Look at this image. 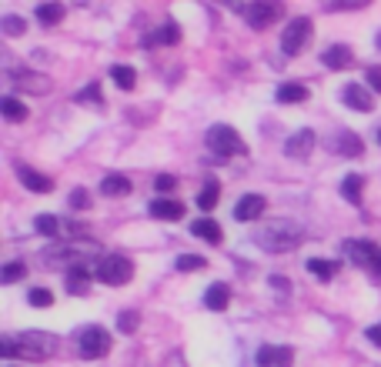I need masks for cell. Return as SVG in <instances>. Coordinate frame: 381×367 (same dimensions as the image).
Wrapping results in <instances>:
<instances>
[{"label":"cell","instance_id":"6da1fadb","mask_svg":"<svg viewBox=\"0 0 381 367\" xmlns=\"http://www.w3.org/2000/svg\"><path fill=\"white\" fill-rule=\"evenodd\" d=\"M251 241L267 254H287L305 241V227L294 224V220H287V217H271V220L254 227Z\"/></svg>","mask_w":381,"mask_h":367},{"label":"cell","instance_id":"7a4b0ae2","mask_svg":"<svg viewBox=\"0 0 381 367\" xmlns=\"http://www.w3.org/2000/svg\"><path fill=\"white\" fill-rule=\"evenodd\" d=\"M131 277H134V264L127 261V257H121V254H107V257H100L97 267H94V281L107 284V288H124Z\"/></svg>","mask_w":381,"mask_h":367},{"label":"cell","instance_id":"3957f363","mask_svg":"<svg viewBox=\"0 0 381 367\" xmlns=\"http://www.w3.org/2000/svg\"><path fill=\"white\" fill-rule=\"evenodd\" d=\"M208 147L214 154L221 157V160H228V157H238V154H248V144L241 140V134L228 127V124H214L208 131Z\"/></svg>","mask_w":381,"mask_h":367},{"label":"cell","instance_id":"277c9868","mask_svg":"<svg viewBox=\"0 0 381 367\" xmlns=\"http://www.w3.org/2000/svg\"><path fill=\"white\" fill-rule=\"evenodd\" d=\"M111 334L104 328H97V324H91V328L77 330V354L84 357V361H97V357H104L107 350H111Z\"/></svg>","mask_w":381,"mask_h":367},{"label":"cell","instance_id":"5b68a950","mask_svg":"<svg viewBox=\"0 0 381 367\" xmlns=\"http://www.w3.org/2000/svg\"><path fill=\"white\" fill-rule=\"evenodd\" d=\"M10 344H14V354H30V357L44 361V357H51L57 337H54V334H44V330H27V334L10 337Z\"/></svg>","mask_w":381,"mask_h":367},{"label":"cell","instance_id":"8992f818","mask_svg":"<svg viewBox=\"0 0 381 367\" xmlns=\"http://www.w3.org/2000/svg\"><path fill=\"white\" fill-rule=\"evenodd\" d=\"M308 37H311V20H308V17H294L285 27V34H281V50H285L287 57L301 54V50H305V44H308Z\"/></svg>","mask_w":381,"mask_h":367},{"label":"cell","instance_id":"52a82bcc","mask_svg":"<svg viewBox=\"0 0 381 367\" xmlns=\"http://www.w3.org/2000/svg\"><path fill=\"white\" fill-rule=\"evenodd\" d=\"M241 14L248 17V23L254 27V30H261V27H267L271 20L281 17V7H278V3H265V0H258V3H245Z\"/></svg>","mask_w":381,"mask_h":367},{"label":"cell","instance_id":"ba28073f","mask_svg":"<svg viewBox=\"0 0 381 367\" xmlns=\"http://www.w3.org/2000/svg\"><path fill=\"white\" fill-rule=\"evenodd\" d=\"M291 361H294V350L285 348V344H265L254 357L258 367H291Z\"/></svg>","mask_w":381,"mask_h":367},{"label":"cell","instance_id":"9c48e42d","mask_svg":"<svg viewBox=\"0 0 381 367\" xmlns=\"http://www.w3.org/2000/svg\"><path fill=\"white\" fill-rule=\"evenodd\" d=\"M7 77H10L14 87L30 91V94H47L51 91V80L44 77V74H34V70H7Z\"/></svg>","mask_w":381,"mask_h":367},{"label":"cell","instance_id":"30bf717a","mask_svg":"<svg viewBox=\"0 0 381 367\" xmlns=\"http://www.w3.org/2000/svg\"><path fill=\"white\" fill-rule=\"evenodd\" d=\"M344 257L348 261H355L358 267H371L375 264V257H378V247L371 244V241H344Z\"/></svg>","mask_w":381,"mask_h":367},{"label":"cell","instance_id":"8fae6325","mask_svg":"<svg viewBox=\"0 0 381 367\" xmlns=\"http://www.w3.org/2000/svg\"><path fill=\"white\" fill-rule=\"evenodd\" d=\"M267 211V200L261 194H245L238 204H234V220H258Z\"/></svg>","mask_w":381,"mask_h":367},{"label":"cell","instance_id":"7c38bea8","mask_svg":"<svg viewBox=\"0 0 381 367\" xmlns=\"http://www.w3.org/2000/svg\"><path fill=\"white\" fill-rule=\"evenodd\" d=\"M311 151H314V131H308V127L285 140V154L294 157V160H308Z\"/></svg>","mask_w":381,"mask_h":367},{"label":"cell","instance_id":"4fadbf2b","mask_svg":"<svg viewBox=\"0 0 381 367\" xmlns=\"http://www.w3.org/2000/svg\"><path fill=\"white\" fill-rule=\"evenodd\" d=\"M17 177H20V184H24V187H30L34 194L54 191V180H51V177H44V174H37V171H34V167H27V164H17Z\"/></svg>","mask_w":381,"mask_h":367},{"label":"cell","instance_id":"5bb4252c","mask_svg":"<svg viewBox=\"0 0 381 367\" xmlns=\"http://www.w3.org/2000/svg\"><path fill=\"white\" fill-rule=\"evenodd\" d=\"M342 100L351 107V111H358V114L371 111V97H368V91H364L362 84H348L342 91Z\"/></svg>","mask_w":381,"mask_h":367},{"label":"cell","instance_id":"9a60e30c","mask_svg":"<svg viewBox=\"0 0 381 367\" xmlns=\"http://www.w3.org/2000/svg\"><path fill=\"white\" fill-rule=\"evenodd\" d=\"M324 67H331V70H344V67H351V47H344V44H335V47H328L321 54Z\"/></svg>","mask_w":381,"mask_h":367},{"label":"cell","instance_id":"2e32d148","mask_svg":"<svg viewBox=\"0 0 381 367\" xmlns=\"http://www.w3.org/2000/svg\"><path fill=\"white\" fill-rule=\"evenodd\" d=\"M190 231L197 234V237H204V241H208V244H214V247L224 241V231H221V227H218L211 217H197V220L190 224Z\"/></svg>","mask_w":381,"mask_h":367},{"label":"cell","instance_id":"e0dca14e","mask_svg":"<svg viewBox=\"0 0 381 367\" xmlns=\"http://www.w3.org/2000/svg\"><path fill=\"white\" fill-rule=\"evenodd\" d=\"M148 211L157 220H181L184 217V204H177V200H154Z\"/></svg>","mask_w":381,"mask_h":367},{"label":"cell","instance_id":"ac0fdd59","mask_svg":"<svg viewBox=\"0 0 381 367\" xmlns=\"http://www.w3.org/2000/svg\"><path fill=\"white\" fill-rule=\"evenodd\" d=\"M335 151H338V154H344V157H362L364 144H362V137H358V134L342 131V134L335 137Z\"/></svg>","mask_w":381,"mask_h":367},{"label":"cell","instance_id":"d6986e66","mask_svg":"<svg viewBox=\"0 0 381 367\" xmlns=\"http://www.w3.org/2000/svg\"><path fill=\"white\" fill-rule=\"evenodd\" d=\"M100 194L104 197H127L131 194V180L124 174H107L100 180Z\"/></svg>","mask_w":381,"mask_h":367},{"label":"cell","instance_id":"ffe728a7","mask_svg":"<svg viewBox=\"0 0 381 367\" xmlns=\"http://www.w3.org/2000/svg\"><path fill=\"white\" fill-rule=\"evenodd\" d=\"M91 277H94V274L87 271V267H71V274H67V281H64V284H67V290H71V294H87V288H91Z\"/></svg>","mask_w":381,"mask_h":367},{"label":"cell","instance_id":"44dd1931","mask_svg":"<svg viewBox=\"0 0 381 367\" xmlns=\"http://www.w3.org/2000/svg\"><path fill=\"white\" fill-rule=\"evenodd\" d=\"M228 301H231L228 284H211L208 294H204V304H208L211 310H224L228 308Z\"/></svg>","mask_w":381,"mask_h":367},{"label":"cell","instance_id":"7402d4cb","mask_svg":"<svg viewBox=\"0 0 381 367\" xmlns=\"http://www.w3.org/2000/svg\"><path fill=\"white\" fill-rule=\"evenodd\" d=\"M111 77H114V84L121 87V91H134V84H137V70L127 67V64H114V67H111Z\"/></svg>","mask_w":381,"mask_h":367},{"label":"cell","instance_id":"603a6c76","mask_svg":"<svg viewBox=\"0 0 381 367\" xmlns=\"http://www.w3.org/2000/svg\"><path fill=\"white\" fill-rule=\"evenodd\" d=\"M278 100L281 104H301V100H308V87L305 84H281L278 87Z\"/></svg>","mask_w":381,"mask_h":367},{"label":"cell","instance_id":"cb8c5ba5","mask_svg":"<svg viewBox=\"0 0 381 367\" xmlns=\"http://www.w3.org/2000/svg\"><path fill=\"white\" fill-rule=\"evenodd\" d=\"M0 114L7 117L10 124H20V120L27 117V107L20 104L17 97H3V100H0Z\"/></svg>","mask_w":381,"mask_h":367},{"label":"cell","instance_id":"d4e9b609","mask_svg":"<svg viewBox=\"0 0 381 367\" xmlns=\"http://www.w3.org/2000/svg\"><path fill=\"white\" fill-rule=\"evenodd\" d=\"M34 227H37L44 237H51V241H60V234H64V224H60L57 217H51V214H40Z\"/></svg>","mask_w":381,"mask_h":367},{"label":"cell","instance_id":"484cf974","mask_svg":"<svg viewBox=\"0 0 381 367\" xmlns=\"http://www.w3.org/2000/svg\"><path fill=\"white\" fill-rule=\"evenodd\" d=\"M308 271H311V277H318V281H331L335 271H338V264L335 261H321V257H311L308 261Z\"/></svg>","mask_w":381,"mask_h":367},{"label":"cell","instance_id":"4316f807","mask_svg":"<svg viewBox=\"0 0 381 367\" xmlns=\"http://www.w3.org/2000/svg\"><path fill=\"white\" fill-rule=\"evenodd\" d=\"M218 200H221V184L211 180V184H204V191L197 194V207H201V211H214Z\"/></svg>","mask_w":381,"mask_h":367},{"label":"cell","instance_id":"83f0119b","mask_svg":"<svg viewBox=\"0 0 381 367\" xmlns=\"http://www.w3.org/2000/svg\"><path fill=\"white\" fill-rule=\"evenodd\" d=\"M362 184L364 180L358 174H348L342 180V197L344 200H351V204H362Z\"/></svg>","mask_w":381,"mask_h":367},{"label":"cell","instance_id":"f1b7e54d","mask_svg":"<svg viewBox=\"0 0 381 367\" xmlns=\"http://www.w3.org/2000/svg\"><path fill=\"white\" fill-rule=\"evenodd\" d=\"M37 20H40V23H47V27H54V23L64 20V7H60V3H40V7H37Z\"/></svg>","mask_w":381,"mask_h":367},{"label":"cell","instance_id":"f546056e","mask_svg":"<svg viewBox=\"0 0 381 367\" xmlns=\"http://www.w3.org/2000/svg\"><path fill=\"white\" fill-rule=\"evenodd\" d=\"M0 30H3L7 37H20V34L27 30V20L17 17V14H7V17L0 20Z\"/></svg>","mask_w":381,"mask_h":367},{"label":"cell","instance_id":"4dcf8cb0","mask_svg":"<svg viewBox=\"0 0 381 367\" xmlns=\"http://www.w3.org/2000/svg\"><path fill=\"white\" fill-rule=\"evenodd\" d=\"M208 267V261L204 257H197V254H181L177 257V271H184V274H194V271H204Z\"/></svg>","mask_w":381,"mask_h":367},{"label":"cell","instance_id":"1f68e13d","mask_svg":"<svg viewBox=\"0 0 381 367\" xmlns=\"http://www.w3.org/2000/svg\"><path fill=\"white\" fill-rule=\"evenodd\" d=\"M24 274H27V267H24L20 261H10V264H7V267L0 271V284H17Z\"/></svg>","mask_w":381,"mask_h":367},{"label":"cell","instance_id":"d6a6232c","mask_svg":"<svg viewBox=\"0 0 381 367\" xmlns=\"http://www.w3.org/2000/svg\"><path fill=\"white\" fill-rule=\"evenodd\" d=\"M27 304H30V308H51V304H54V294L47 288H34L27 294Z\"/></svg>","mask_w":381,"mask_h":367},{"label":"cell","instance_id":"836d02e7","mask_svg":"<svg viewBox=\"0 0 381 367\" xmlns=\"http://www.w3.org/2000/svg\"><path fill=\"white\" fill-rule=\"evenodd\" d=\"M137 321H141L137 310H121V317H117V330H121V334H134V330H137Z\"/></svg>","mask_w":381,"mask_h":367},{"label":"cell","instance_id":"e575fe53","mask_svg":"<svg viewBox=\"0 0 381 367\" xmlns=\"http://www.w3.org/2000/svg\"><path fill=\"white\" fill-rule=\"evenodd\" d=\"M77 104H97V107H100V84H97V80L87 84V87L77 94Z\"/></svg>","mask_w":381,"mask_h":367},{"label":"cell","instance_id":"d590c367","mask_svg":"<svg viewBox=\"0 0 381 367\" xmlns=\"http://www.w3.org/2000/svg\"><path fill=\"white\" fill-rule=\"evenodd\" d=\"M157 40H161V44H177V40H181V30H177V23H174V20H168V23L157 30Z\"/></svg>","mask_w":381,"mask_h":367},{"label":"cell","instance_id":"8d00e7d4","mask_svg":"<svg viewBox=\"0 0 381 367\" xmlns=\"http://www.w3.org/2000/svg\"><path fill=\"white\" fill-rule=\"evenodd\" d=\"M71 207H74V211H87V207H91L87 191H74V194H71Z\"/></svg>","mask_w":381,"mask_h":367},{"label":"cell","instance_id":"74e56055","mask_svg":"<svg viewBox=\"0 0 381 367\" xmlns=\"http://www.w3.org/2000/svg\"><path fill=\"white\" fill-rule=\"evenodd\" d=\"M154 187H157V191H161V194H171L174 187H177V180H174L171 174H157V180H154Z\"/></svg>","mask_w":381,"mask_h":367},{"label":"cell","instance_id":"f35d334b","mask_svg":"<svg viewBox=\"0 0 381 367\" xmlns=\"http://www.w3.org/2000/svg\"><path fill=\"white\" fill-rule=\"evenodd\" d=\"M364 80H368V87H375V91L381 94V67H368Z\"/></svg>","mask_w":381,"mask_h":367},{"label":"cell","instance_id":"ab89813d","mask_svg":"<svg viewBox=\"0 0 381 367\" xmlns=\"http://www.w3.org/2000/svg\"><path fill=\"white\" fill-rule=\"evenodd\" d=\"M364 337H368V341H371L375 348H381V321H378V324H371V328L364 330Z\"/></svg>","mask_w":381,"mask_h":367},{"label":"cell","instance_id":"60d3db41","mask_svg":"<svg viewBox=\"0 0 381 367\" xmlns=\"http://www.w3.org/2000/svg\"><path fill=\"white\" fill-rule=\"evenodd\" d=\"M271 284H274L278 290H287V281H285V277H271Z\"/></svg>","mask_w":381,"mask_h":367},{"label":"cell","instance_id":"b9f144b4","mask_svg":"<svg viewBox=\"0 0 381 367\" xmlns=\"http://www.w3.org/2000/svg\"><path fill=\"white\" fill-rule=\"evenodd\" d=\"M371 267H375V271L381 274V251H378V257H375V264H371Z\"/></svg>","mask_w":381,"mask_h":367},{"label":"cell","instance_id":"7bdbcfd3","mask_svg":"<svg viewBox=\"0 0 381 367\" xmlns=\"http://www.w3.org/2000/svg\"><path fill=\"white\" fill-rule=\"evenodd\" d=\"M378 144H381V131H378Z\"/></svg>","mask_w":381,"mask_h":367},{"label":"cell","instance_id":"ee69618b","mask_svg":"<svg viewBox=\"0 0 381 367\" xmlns=\"http://www.w3.org/2000/svg\"><path fill=\"white\" fill-rule=\"evenodd\" d=\"M378 44H381V37H378Z\"/></svg>","mask_w":381,"mask_h":367}]
</instances>
